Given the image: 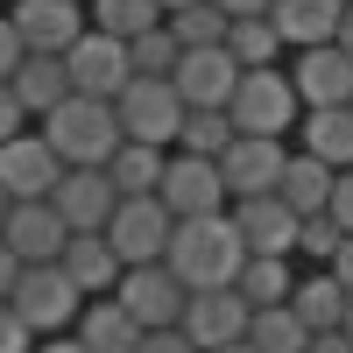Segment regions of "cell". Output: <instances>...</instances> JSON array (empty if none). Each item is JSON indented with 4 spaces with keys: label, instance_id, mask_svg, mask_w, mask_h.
I'll return each mask as SVG.
<instances>
[{
    "label": "cell",
    "instance_id": "d590c367",
    "mask_svg": "<svg viewBox=\"0 0 353 353\" xmlns=\"http://www.w3.org/2000/svg\"><path fill=\"white\" fill-rule=\"evenodd\" d=\"M0 353H36V332L14 318V304H0Z\"/></svg>",
    "mask_w": 353,
    "mask_h": 353
},
{
    "label": "cell",
    "instance_id": "f546056e",
    "mask_svg": "<svg viewBox=\"0 0 353 353\" xmlns=\"http://www.w3.org/2000/svg\"><path fill=\"white\" fill-rule=\"evenodd\" d=\"M248 346L254 353H304L311 332H304V318L290 311V304H276V311H254L248 318Z\"/></svg>",
    "mask_w": 353,
    "mask_h": 353
},
{
    "label": "cell",
    "instance_id": "f907efd6",
    "mask_svg": "<svg viewBox=\"0 0 353 353\" xmlns=\"http://www.w3.org/2000/svg\"><path fill=\"white\" fill-rule=\"evenodd\" d=\"M78 8H92V0H78Z\"/></svg>",
    "mask_w": 353,
    "mask_h": 353
},
{
    "label": "cell",
    "instance_id": "ab89813d",
    "mask_svg": "<svg viewBox=\"0 0 353 353\" xmlns=\"http://www.w3.org/2000/svg\"><path fill=\"white\" fill-rule=\"evenodd\" d=\"M325 276H332L339 290H353V233H339V254L325 261Z\"/></svg>",
    "mask_w": 353,
    "mask_h": 353
},
{
    "label": "cell",
    "instance_id": "44dd1931",
    "mask_svg": "<svg viewBox=\"0 0 353 353\" xmlns=\"http://www.w3.org/2000/svg\"><path fill=\"white\" fill-rule=\"evenodd\" d=\"M297 149H304L311 163H325L332 176L353 170V106H318V113H304V121H297Z\"/></svg>",
    "mask_w": 353,
    "mask_h": 353
},
{
    "label": "cell",
    "instance_id": "d4e9b609",
    "mask_svg": "<svg viewBox=\"0 0 353 353\" xmlns=\"http://www.w3.org/2000/svg\"><path fill=\"white\" fill-rule=\"evenodd\" d=\"M233 290H241L248 311H276V304H290V290H297V269H290V254H248Z\"/></svg>",
    "mask_w": 353,
    "mask_h": 353
},
{
    "label": "cell",
    "instance_id": "8d00e7d4",
    "mask_svg": "<svg viewBox=\"0 0 353 353\" xmlns=\"http://www.w3.org/2000/svg\"><path fill=\"white\" fill-rule=\"evenodd\" d=\"M134 353H198L191 339H184V325H163V332H141V346Z\"/></svg>",
    "mask_w": 353,
    "mask_h": 353
},
{
    "label": "cell",
    "instance_id": "ba28073f",
    "mask_svg": "<svg viewBox=\"0 0 353 353\" xmlns=\"http://www.w3.org/2000/svg\"><path fill=\"white\" fill-rule=\"evenodd\" d=\"M156 198L170 205V219H212V212H226V176H219V163H205V156H176V149H170Z\"/></svg>",
    "mask_w": 353,
    "mask_h": 353
},
{
    "label": "cell",
    "instance_id": "ffe728a7",
    "mask_svg": "<svg viewBox=\"0 0 353 353\" xmlns=\"http://www.w3.org/2000/svg\"><path fill=\"white\" fill-rule=\"evenodd\" d=\"M57 269H64L78 283V297L92 304V297H113V283H121V254L106 248V233H71L64 254H57Z\"/></svg>",
    "mask_w": 353,
    "mask_h": 353
},
{
    "label": "cell",
    "instance_id": "4dcf8cb0",
    "mask_svg": "<svg viewBox=\"0 0 353 353\" xmlns=\"http://www.w3.org/2000/svg\"><path fill=\"white\" fill-rule=\"evenodd\" d=\"M163 28L176 36V50H219L226 43V14L212 8V0H198V8H184V14H163Z\"/></svg>",
    "mask_w": 353,
    "mask_h": 353
},
{
    "label": "cell",
    "instance_id": "7402d4cb",
    "mask_svg": "<svg viewBox=\"0 0 353 353\" xmlns=\"http://www.w3.org/2000/svg\"><path fill=\"white\" fill-rule=\"evenodd\" d=\"M8 92L21 99L28 121H43V113H57L71 99V78H64V57H21L14 78H8Z\"/></svg>",
    "mask_w": 353,
    "mask_h": 353
},
{
    "label": "cell",
    "instance_id": "6da1fadb",
    "mask_svg": "<svg viewBox=\"0 0 353 353\" xmlns=\"http://www.w3.org/2000/svg\"><path fill=\"white\" fill-rule=\"evenodd\" d=\"M241 261H248V248H241V233H233V219L212 212V219H176L163 269L184 283V290H233Z\"/></svg>",
    "mask_w": 353,
    "mask_h": 353
},
{
    "label": "cell",
    "instance_id": "836d02e7",
    "mask_svg": "<svg viewBox=\"0 0 353 353\" xmlns=\"http://www.w3.org/2000/svg\"><path fill=\"white\" fill-rule=\"evenodd\" d=\"M297 254H311L318 269H325V261L339 254V226H332L325 212H318V219H297Z\"/></svg>",
    "mask_w": 353,
    "mask_h": 353
},
{
    "label": "cell",
    "instance_id": "52a82bcc",
    "mask_svg": "<svg viewBox=\"0 0 353 353\" xmlns=\"http://www.w3.org/2000/svg\"><path fill=\"white\" fill-rule=\"evenodd\" d=\"M64 78H71V92H85V99H121V85L134 78L128 43H121V36H99V28H85V36L64 50Z\"/></svg>",
    "mask_w": 353,
    "mask_h": 353
},
{
    "label": "cell",
    "instance_id": "30bf717a",
    "mask_svg": "<svg viewBox=\"0 0 353 353\" xmlns=\"http://www.w3.org/2000/svg\"><path fill=\"white\" fill-rule=\"evenodd\" d=\"M0 241H8V254L21 261V269H36V261H57V254H64L71 226L57 219L50 198H14L8 219H0Z\"/></svg>",
    "mask_w": 353,
    "mask_h": 353
},
{
    "label": "cell",
    "instance_id": "c3c4849f",
    "mask_svg": "<svg viewBox=\"0 0 353 353\" xmlns=\"http://www.w3.org/2000/svg\"><path fill=\"white\" fill-rule=\"evenodd\" d=\"M219 353H254V346H248V339H241V346H219Z\"/></svg>",
    "mask_w": 353,
    "mask_h": 353
},
{
    "label": "cell",
    "instance_id": "4fadbf2b",
    "mask_svg": "<svg viewBox=\"0 0 353 353\" xmlns=\"http://www.w3.org/2000/svg\"><path fill=\"white\" fill-rule=\"evenodd\" d=\"M283 163H290V141H269V134H233L226 156H219V176H226V198H269L283 184Z\"/></svg>",
    "mask_w": 353,
    "mask_h": 353
},
{
    "label": "cell",
    "instance_id": "d6a6232c",
    "mask_svg": "<svg viewBox=\"0 0 353 353\" xmlns=\"http://www.w3.org/2000/svg\"><path fill=\"white\" fill-rule=\"evenodd\" d=\"M176 57H184V50H176V36H170L163 21L149 28V36H134V43H128V64H134V78H170V71H176Z\"/></svg>",
    "mask_w": 353,
    "mask_h": 353
},
{
    "label": "cell",
    "instance_id": "9a60e30c",
    "mask_svg": "<svg viewBox=\"0 0 353 353\" xmlns=\"http://www.w3.org/2000/svg\"><path fill=\"white\" fill-rule=\"evenodd\" d=\"M170 85H176V99H184V113H226L241 71H233L226 50H184L176 71H170Z\"/></svg>",
    "mask_w": 353,
    "mask_h": 353
},
{
    "label": "cell",
    "instance_id": "4316f807",
    "mask_svg": "<svg viewBox=\"0 0 353 353\" xmlns=\"http://www.w3.org/2000/svg\"><path fill=\"white\" fill-rule=\"evenodd\" d=\"M219 50L233 57V71H269V64H283V36L269 28V14L226 21V43H219Z\"/></svg>",
    "mask_w": 353,
    "mask_h": 353
},
{
    "label": "cell",
    "instance_id": "9c48e42d",
    "mask_svg": "<svg viewBox=\"0 0 353 353\" xmlns=\"http://www.w3.org/2000/svg\"><path fill=\"white\" fill-rule=\"evenodd\" d=\"M113 297H121V311L134 318L141 332H163V325H176V318H184V297H191V290L176 283L163 261H149V269H121Z\"/></svg>",
    "mask_w": 353,
    "mask_h": 353
},
{
    "label": "cell",
    "instance_id": "2e32d148",
    "mask_svg": "<svg viewBox=\"0 0 353 353\" xmlns=\"http://www.w3.org/2000/svg\"><path fill=\"white\" fill-rule=\"evenodd\" d=\"M226 219H233V233H241L248 254H297V212H290L276 191L269 198H233Z\"/></svg>",
    "mask_w": 353,
    "mask_h": 353
},
{
    "label": "cell",
    "instance_id": "7a4b0ae2",
    "mask_svg": "<svg viewBox=\"0 0 353 353\" xmlns=\"http://www.w3.org/2000/svg\"><path fill=\"white\" fill-rule=\"evenodd\" d=\"M36 134L57 149V163L64 170H106V156L121 149V121H113V99H85L71 92L57 113H43Z\"/></svg>",
    "mask_w": 353,
    "mask_h": 353
},
{
    "label": "cell",
    "instance_id": "277c9868",
    "mask_svg": "<svg viewBox=\"0 0 353 353\" xmlns=\"http://www.w3.org/2000/svg\"><path fill=\"white\" fill-rule=\"evenodd\" d=\"M8 304H14V318H21L36 339L71 332V325H78V311H85L78 283L57 269V261H36V269H21V276H14V290H8Z\"/></svg>",
    "mask_w": 353,
    "mask_h": 353
},
{
    "label": "cell",
    "instance_id": "484cf974",
    "mask_svg": "<svg viewBox=\"0 0 353 353\" xmlns=\"http://www.w3.org/2000/svg\"><path fill=\"white\" fill-rule=\"evenodd\" d=\"M276 198H283V205H290L297 219H318V212H325V198H332V170H325V163H311L304 149H290Z\"/></svg>",
    "mask_w": 353,
    "mask_h": 353
},
{
    "label": "cell",
    "instance_id": "83f0119b",
    "mask_svg": "<svg viewBox=\"0 0 353 353\" xmlns=\"http://www.w3.org/2000/svg\"><path fill=\"white\" fill-rule=\"evenodd\" d=\"M290 311L304 318V332H339L346 318V290L318 269V276H297V290H290Z\"/></svg>",
    "mask_w": 353,
    "mask_h": 353
},
{
    "label": "cell",
    "instance_id": "7dc6e473",
    "mask_svg": "<svg viewBox=\"0 0 353 353\" xmlns=\"http://www.w3.org/2000/svg\"><path fill=\"white\" fill-rule=\"evenodd\" d=\"M339 332H346V339H353V290H346V318H339Z\"/></svg>",
    "mask_w": 353,
    "mask_h": 353
},
{
    "label": "cell",
    "instance_id": "8992f818",
    "mask_svg": "<svg viewBox=\"0 0 353 353\" xmlns=\"http://www.w3.org/2000/svg\"><path fill=\"white\" fill-rule=\"evenodd\" d=\"M170 233H176V219L163 198H121L106 219V248L121 254V269H149V261L170 254Z\"/></svg>",
    "mask_w": 353,
    "mask_h": 353
},
{
    "label": "cell",
    "instance_id": "5bb4252c",
    "mask_svg": "<svg viewBox=\"0 0 353 353\" xmlns=\"http://www.w3.org/2000/svg\"><path fill=\"white\" fill-rule=\"evenodd\" d=\"M290 85H297V106H304V113H318V106H353V57H346L339 43L297 50Z\"/></svg>",
    "mask_w": 353,
    "mask_h": 353
},
{
    "label": "cell",
    "instance_id": "74e56055",
    "mask_svg": "<svg viewBox=\"0 0 353 353\" xmlns=\"http://www.w3.org/2000/svg\"><path fill=\"white\" fill-rule=\"evenodd\" d=\"M28 128H36V121H28V113H21V99L8 92V85H0V141H14V134H28Z\"/></svg>",
    "mask_w": 353,
    "mask_h": 353
},
{
    "label": "cell",
    "instance_id": "8fae6325",
    "mask_svg": "<svg viewBox=\"0 0 353 353\" xmlns=\"http://www.w3.org/2000/svg\"><path fill=\"white\" fill-rule=\"evenodd\" d=\"M8 21L28 57H64L85 36V8L78 0H8Z\"/></svg>",
    "mask_w": 353,
    "mask_h": 353
},
{
    "label": "cell",
    "instance_id": "ee69618b",
    "mask_svg": "<svg viewBox=\"0 0 353 353\" xmlns=\"http://www.w3.org/2000/svg\"><path fill=\"white\" fill-rule=\"evenodd\" d=\"M36 353H85V346H78L71 332H57V339H36Z\"/></svg>",
    "mask_w": 353,
    "mask_h": 353
},
{
    "label": "cell",
    "instance_id": "60d3db41",
    "mask_svg": "<svg viewBox=\"0 0 353 353\" xmlns=\"http://www.w3.org/2000/svg\"><path fill=\"white\" fill-rule=\"evenodd\" d=\"M226 21H248V14H269V0H212Z\"/></svg>",
    "mask_w": 353,
    "mask_h": 353
},
{
    "label": "cell",
    "instance_id": "ac0fdd59",
    "mask_svg": "<svg viewBox=\"0 0 353 353\" xmlns=\"http://www.w3.org/2000/svg\"><path fill=\"white\" fill-rule=\"evenodd\" d=\"M50 205H57V219H64L71 233H106V219H113V184H106V170H64L57 176V191H50Z\"/></svg>",
    "mask_w": 353,
    "mask_h": 353
},
{
    "label": "cell",
    "instance_id": "1f68e13d",
    "mask_svg": "<svg viewBox=\"0 0 353 353\" xmlns=\"http://www.w3.org/2000/svg\"><path fill=\"white\" fill-rule=\"evenodd\" d=\"M226 141H233V121H226V113H184V128H176V156H205V163H219Z\"/></svg>",
    "mask_w": 353,
    "mask_h": 353
},
{
    "label": "cell",
    "instance_id": "d6986e66",
    "mask_svg": "<svg viewBox=\"0 0 353 353\" xmlns=\"http://www.w3.org/2000/svg\"><path fill=\"white\" fill-rule=\"evenodd\" d=\"M346 0H269V28L283 36V50H318L339 36Z\"/></svg>",
    "mask_w": 353,
    "mask_h": 353
},
{
    "label": "cell",
    "instance_id": "e575fe53",
    "mask_svg": "<svg viewBox=\"0 0 353 353\" xmlns=\"http://www.w3.org/2000/svg\"><path fill=\"white\" fill-rule=\"evenodd\" d=\"M325 219H332L339 233H353V170H339V176H332V198H325Z\"/></svg>",
    "mask_w": 353,
    "mask_h": 353
},
{
    "label": "cell",
    "instance_id": "f1b7e54d",
    "mask_svg": "<svg viewBox=\"0 0 353 353\" xmlns=\"http://www.w3.org/2000/svg\"><path fill=\"white\" fill-rule=\"evenodd\" d=\"M156 21H163L156 0H92V8H85V28H99V36H121V43L149 36Z\"/></svg>",
    "mask_w": 353,
    "mask_h": 353
},
{
    "label": "cell",
    "instance_id": "f6af8a7d",
    "mask_svg": "<svg viewBox=\"0 0 353 353\" xmlns=\"http://www.w3.org/2000/svg\"><path fill=\"white\" fill-rule=\"evenodd\" d=\"M332 43H339V50H346V57H353V8H346V14H339V36H332Z\"/></svg>",
    "mask_w": 353,
    "mask_h": 353
},
{
    "label": "cell",
    "instance_id": "e0dca14e",
    "mask_svg": "<svg viewBox=\"0 0 353 353\" xmlns=\"http://www.w3.org/2000/svg\"><path fill=\"white\" fill-rule=\"evenodd\" d=\"M57 176H64V163H57V149L36 128L14 134V141H0V191L8 198H50Z\"/></svg>",
    "mask_w": 353,
    "mask_h": 353
},
{
    "label": "cell",
    "instance_id": "cb8c5ba5",
    "mask_svg": "<svg viewBox=\"0 0 353 353\" xmlns=\"http://www.w3.org/2000/svg\"><path fill=\"white\" fill-rule=\"evenodd\" d=\"M163 163H170V149H149V141H121V149L106 156V184H113V198H156Z\"/></svg>",
    "mask_w": 353,
    "mask_h": 353
},
{
    "label": "cell",
    "instance_id": "f35d334b",
    "mask_svg": "<svg viewBox=\"0 0 353 353\" xmlns=\"http://www.w3.org/2000/svg\"><path fill=\"white\" fill-rule=\"evenodd\" d=\"M21 57H28V50H21V36H14V21L0 14V85L14 78V64H21Z\"/></svg>",
    "mask_w": 353,
    "mask_h": 353
},
{
    "label": "cell",
    "instance_id": "5b68a950",
    "mask_svg": "<svg viewBox=\"0 0 353 353\" xmlns=\"http://www.w3.org/2000/svg\"><path fill=\"white\" fill-rule=\"evenodd\" d=\"M113 121H121V141L176 149L184 99H176V85H170V78H128V85H121V99H113Z\"/></svg>",
    "mask_w": 353,
    "mask_h": 353
},
{
    "label": "cell",
    "instance_id": "3957f363",
    "mask_svg": "<svg viewBox=\"0 0 353 353\" xmlns=\"http://www.w3.org/2000/svg\"><path fill=\"white\" fill-rule=\"evenodd\" d=\"M226 121H233V134L290 141V134H297V121H304L290 71H283V64H269V71H241V85H233V99H226Z\"/></svg>",
    "mask_w": 353,
    "mask_h": 353
},
{
    "label": "cell",
    "instance_id": "603a6c76",
    "mask_svg": "<svg viewBox=\"0 0 353 353\" xmlns=\"http://www.w3.org/2000/svg\"><path fill=\"white\" fill-rule=\"evenodd\" d=\"M71 339H78L85 353H134V346H141V325L121 311V297H92V304L78 311Z\"/></svg>",
    "mask_w": 353,
    "mask_h": 353
},
{
    "label": "cell",
    "instance_id": "bcb514c9",
    "mask_svg": "<svg viewBox=\"0 0 353 353\" xmlns=\"http://www.w3.org/2000/svg\"><path fill=\"white\" fill-rule=\"evenodd\" d=\"M156 8H163V14H184V8H198V0H156Z\"/></svg>",
    "mask_w": 353,
    "mask_h": 353
},
{
    "label": "cell",
    "instance_id": "681fc988",
    "mask_svg": "<svg viewBox=\"0 0 353 353\" xmlns=\"http://www.w3.org/2000/svg\"><path fill=\"white\" fill-rule=\"evenodd\" d=\"M8 205H14V198H8V191H0V219H8Z\"/></svg>",
    "mask_w": 353,
    "mask_h": 353
},
{
    "label": "cell",
    "instance_id": "7c38bea8",
    "mask_svg": "<svg viewBox=\"0 0 353 353\" xmlns=\"http://www.w3.org/2000/svg\"><path fill=\"white\" fill-rule=\"evenodd\" d=\"M248 304H241V290H191L184 297V339L198 346V353H219V346H241L248 339Z\"/></svg>",
    "mask_w": 353,
    "mask_h": 353
},
{
    "label": "cell",
    "instance_id": "b9f144b4",
    "mask_svg": "<svg viewBox=\"0 0 353 353\" xmlns=\"http://www.w3.org/2000/svg\"><path fill=\"white\" fill-rule=\"evenodd\" d=\"M304 353H353V339H346V332H311Z\"/></svg>",
    "mask_w": 353,
    "mask_h": 353
},
{
    "label": "cell",
    "instance_id": "816d5d0a",
    "mask_svg": "<svg viewBox=\"0 0 353 353\" xmlns=\"http://www.w3.org/2000/svg\"><path fill=\"white\" fill-rule=\"evenodd\" d=\"M346 8H353V0H346Z\"/></svg>",
    "mask_w": 353,
    "mask_h": 353
},
{
    "label": "cell",
    "instance_id": "7bdbcfd3",
    "mask_svg": "<svg viewBox=\"0 0 353 353\" xmlns=\"http://www.w3.org/2000/svg\"><path fill=\"white\" fill-rule=\"evenodd\" d=\"M14 276H21V261L8 254V241H0V304H8V290H14Z\"/></svg>",
    "mask_w": 353,
    "mask_h": 353
}]
</instances>
